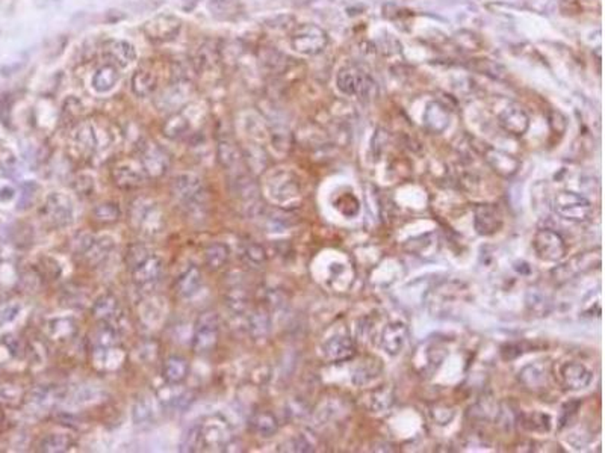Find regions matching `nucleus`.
Wrapping results in <instances>:
<instances>
[{
    "instance_id": "33",
    "label": "nucleus",
    "mask_w": 605,
    "mask_h": 453,
    "mask_svg": "<svg viewBox=\"0 0 605 453\" xmlns=\"http://www.w3.org/2000/svg\"><path fill=\"white\" fill-rule=\"evenodd\" d=\"M519 381L524 384L525 389H528V390L541 391L545 389L546 376L541 367L536 366V364H529V366H525L519 372Z\"/></svg>"
},
{
    "instance_id": "24",
    "label": "nucleus",
    "mask_w": 605,
    "mask_h": 453,
    "mask_svg": "<svg viewBox=\"0 0 605 453\" xmlns=\"http://www.w3.org/2000/svg\"><path fill=\"white\" fill-rule=\"evenodd\" d=\"M114 250V239L111 236H100L93 239L88 250L82 254V257L89 266H97L107 259V255Z\"/></svg>"
},
{
    "instance_id": "15",
    "label": "nucleus",
    "mask_w": 605,
    "mask_h": 453,
    "mask_svg": "<svg viewBox=\"0 0 605 453\" xmlns=\"http://www.w3.org/2000/svg\"><path fill=\"white\" fill-rule=\"evenodd\" d=\"M407 337L409 329L403 322L389 324L381 334V349L391 357L400 355L405 343H407Z\"/></svg>"
},
{
    "instance_id": "19",
    "label": "nucleus",
    "mask_w": 605,
    "mask_h": 453,
    "mask_svg": "<svg viewBox=\"0 0 605 453\" xmlns=\"http://www.w3.org/2000/svg\"><path fill=\"white\" fill-rule=\"evenodd\" d=\"M111 177L117 187L123 191H132L143 185L144 171H139L130 163H120L111 171Z\"/></svg>"
},
{
    "instance_id": "27",
    "label": "nucleus",
    "mask_w": 605,
    "mask_h": 453,
    "mask_svg": "<svg viewBox=\"0 0 605 453\" xmlns=\"http://www.w3.org/2000/svg\"><path fill=\"white\" fill-rule=\"evenodd\" d=\"M157 86V76L152 68L141 67L132 76V91L138 97H148Z\"/></svg>"
},
{
    "instance_id": "49",
    "label": "nucleus",
    "mask_w": 605,
    "mask_h": 453,
    "mask_svg": "<svg viewBox=\"0 0 605 453\" xmlns=\"http://www.w3.org/2000/svg\"><path fill=\"white\" fill-rule=\"evenodd\" d=\"M288 450H292V452H313L315 447H313V444L308 440V436L301 434V435L295 436L294 440L289 441V449Z\"/></svg>"
},
{
    "instance_id": "12",
    "label": "nucleus",
    "mask_w": 605,
    "mask_h": 453,
    "mask_svg": "<svg viewBox=\"0 0 605 453\" xmlns=\"http://www.w3.org/2000/svg\"><path fill=\"white\" fill-rule=\"evenodd\" d=\"M162 260L155 254H150L146 260L130 270L132 279L138 287H148L159 281L162 275Z\"/></svg>"
},
{
    "instance_id": "4",
    "label": "nucleus",
    "mask_w": 605,
    "mask_h": 453,
    "mask_svg": "<svg viewBox=\"0 0 605 453\" xmlns=\"http://www.w3.org/2000/svg\"><path fill=\"white\" fill-rule=\"evenodd\" d=\"M41 215L52 228H65L69 227L74 218V207L73 201L69 195L62 192H52L47 195V198L41 209Z\"/></svg>"
},
{
    "instance_id": "31",
    "label": "nucleus",
    "mask_w": 605,
    "mask_h": 453,
    "mask_svg": "<svg viewBox=\"0 0 605 453\" xmlns=\"http://www.w3.org/2000/svg\"><path fill=\"white\" fill-rule=\"evenodd\" d=\"M229 257L230 250L226 243L213 242L204 250V263L211 270H221L227 265Z\"/></svg>"
},
{
    "instance_id": "32",
    "label": "nucleus",
    "mask_w": 605,
    "mask_h": 453,
    "mask_svg": "<svg viewBox=\"0 0 605 453\" xmlns=\"http://www.w3.org/2000/svg\"><path fill=\"white\" fill-rule=\"evenodd\" d=\"M119 80V67L112 64H105L98 68L93 76V88L97 93H107L111 91Z\"/></svg>"
},
{
    "instance_id": "38",
    "label": "nucleus",
    "mask_w": 605,
    "mask_h": 453,
    "mask_svg": "<svg viewBox=\"0 0 605 453\" xmlns=\"http://www.w3.org/2000/svg\"><path fill=\"white\" fill-rule=\"evenodd\" d=\"M394 403V393L389 387H381L371 394L369 408L372 413H385L386 409L392 407Z\"/></svg>"
},
{
    "instance_id": "46",
    "label": "nucleus",
    "mask_w": 605,
    "mask_h": 453,
    "mask_svg": "<svg viewBox=\"0 0 605 453\" xmlns=\"http://www.w3.org/2000/svg\"><path fill=\"white\" fill-rule=\"evenodd\" d=\"M455 416V411L450 405H436L432 408V417L437 425H448Z\"/></svg>"
},
{
    "instance_id": "21",
    "label": "nucleus",
    "mask_w": 605,
    "mask_h": 453,
    "mask_svg": "<svg viewBox=\"0 0 605 453\" xmlns=\"http://www.w3.org/2000/svg\"><path fill=\"white\" fill-rule=\"evenodd\" d=\"M300 194L297 181L289 176H279L271 180L270 183V196L276 203H286L297 198Z\"/></svg>"
},
{
    "instance_id": "5",
    "label": "nucleus",
    "mask_w": 605,
    "mask_h": 453,
    "mask_svg": "<svg viewBox=\"0 0 605 453\" xmlns=\"http://www.w3.org/2000/svg\"><path fill=\"white\" fill-rule=\"evenodd\" d=\"M533 250L543 261H560L566 257L568 246L560 233L550 228H542L533 237Z\"/></svg>"
},
{
    "instance_id": "29",
    "label": "nucleus",
    "mask_w": 605,
    "mask_h": 453,
    "mask_svg": "<svg viewBox=\"0 0 605 453\" xmlns=\"http://www.w3.org/2000/svg\"><path fill=\"white\" fill-rule=\"evenodd\" d=\"M519 423L528 432L545 434L551 431L552 420L550 414L541 413V411H532V413H520Z\"/></svg>"
},
{
    "instance_id": "47",
    "label": "nucleus",
    "mask_w": 605,
    "mask_h": 453,
    "mask_svg": "<svg viewBox=\"0 0 605 453\" xmlns=\"http://www.w3.org/2000/svg\"><path fill=\"white\" fill-rule=\"evenodd\" d=\"M43 261V272L44 275L49 277L51 279H58L62 274V268L60 265V261L53 257H46L41 260Z\"/></svg>"
},
{
    "instance_id": "10",
    "label": "nucleus",
    "mask_w": 605,
    "mask_h": 453,
    "mask_svg": "<svg viewBox=\"0 0 605 453\" xmlns=\"http://www.w3.org/2000/svg\"><path fill=\"white\" fill-rule=\"evenodd\" d=\"M200 429H202V449L225 447L226 450V447H229L231 436H230L229 426L222 422V420L212 418L209 422L200 423Z\"/></svg>"
},
{
    "instance_id": "8",
    "label": "nucleus",
    "mask_w": 605,
    "mask_h": 453,
    "mask_svg": "<svg viewBox=\"0 0 605 453\" xmlns=\"http://www.w3.org/2000/svg\"><path fill=\"white\" fill-rule=\"evenodd\" d=\"M139 165L148 177H161L168 168V156L155 142H147L139 148Z\"/></svg>"
},
{
    "instance_id": "18",
    "label": "nucleus",
    "mask_w": 605,
    "mask_h": 453,
    "mask_svg": "<svg viewBox=\"0 0 605 453\" xmlns=\"http://www.w3.org/2000/svg\"><path fill=\"white\" fill-rule=\"evenodd\" d=\"M46 333L56 343H67L78 335V324L73 317H52L47 320Z\"/></svg>"
},
{
    "instance_id": "44",
    "label": "nucleus",
    "mask_w": 605,
    "mask_h": 453,
    "mask_svg": "<svg viewBox=\"0 0 605 453\" xmlns=\"http://www.w3.org/2000/svg\"><path fill=\"white\" fill-rule=\"evenodd\" d=\"M184 449L186 452H197L202 450V429H200V423H197L194 426H191L188 432L185 434L184 438Z\"/></svg>"
},
{
    "instance_id": "39",
    "label": "nucleus",
    "mask_w": 605,
    "mask_h": 453,
    "mask_svg": "<svg viewBox=\"0 0 605 453\" xmlns=\"http://www.w3.org/2000/svg\"><path fill=\"white\" fill-rule=\"evenodd\" d=\"M527 307L529 308V311L536 313L537 316H548L551 313V308H552L548 296L541 293V292H537V290L528 292Z\"/></svg>"
},
{
    "instance_id": "37",
    "label": "nucleus",
    "mask_w": 605,
    "mask_h": 453,
    "mask_svg": "<svg viewBox=\"0 0 605 453\" xmlns=\"http://www.w3.org/2000/svg\"><path fill=\"white\" fill-rule=\"evenodd\" d=\"M217 156H218V162L222 168L230 169L234 168L235 165L239 160V151L238 148L235 147V144L229 141V139H222L218 144V150H217Z\"/></svg>"
},
{
    "instance_id": "3",
    "label": "nucleus",
    "mask_w": 605,
    "mask_h": 453,
    "mask_svg": "<svg viewBox=\"0 0 605 453\" xmlns=\"http://www.w3.org/2000/svg\"><path fill=\"white\" fill-rule=\"evenodd\" d=\"M554 210L563 219L570 222H586L592 216L593 205L584 195L563 191L555 195Z\"/></svg>"
},
{
    "instance_id": "28",
    "label": "nucleus",
    "mask_w": 605,
    "mask_h": 453,
    "mask_svg": "<svg viewBox=\"0 0 605 453\" xmlns=\"http://www.w3.org/2000/svg\"><path fill=\"white\" fill-rule=\"evenodd\" d=\"M247 331L254 340L265 339L271 331V317L267 310L258 308L254 310L247 320Z\"/></svg>"
},
{
    "instance_id": "22",
    "label": "nucleus",
    "mask_w": 605,
    "mask_h": 453,
    "mask_svg": "<svg viewBox=\"0 0 605 453\" xmlns=\"http://www.w3.org/2000/svg\"><path fill=\"white\" fill-rule=\"evenodd\" d=\"M203 284V277L202 272L198 270L195 266L186 269L184 274H182L177 279H176V286H174V290L180 296V298H193L194 295L198 293L200 290V287Z\"/></svg>"
},
{
    "instance_id": "9",
    "label": "nucleus",
    "mask_w": 605,
    "mask_h": 453,
    "mask_svg": "<svg viewBox=\"0 0 605 453\" xmlns=\"http://www.w3.org/2000/svg\"><path fill=\"white\" fill-rule=\"evenodd\" d=\"M559 376L563 387L572 391H579L587 389L593 380V373L581 362H563L559 369Z\"/></svg>"
},
{
    "instance_id": "30",
    "label": "nucleus",
    "mask_w": 605,
    "mask_h": 453,
    "mask_svg": "<svg viewBox=\"0 0 605 453\" xmlns=\"http://www.w3.org/2000/svg\"><path fill=\"white\" fill-rule=\"evenodd\" d=\"M250 427L254 434L263 436V438H270L279 431V422L276 416L270 411H261L250 418Z\"/></svg>"
},
{
    "instance_id": "11",
    "label": "nucleus",
    "mask_w": 605,
    "mask_h": 453,
    "mask_svg": "<svg viewBox=\"0 0 605 453\" xmlns=\"http://www.w3.org/2000/svg\"><path fill=\"white\" fill-rule=\"evenodd\" d=\"M502 215L495 204L478 205L474 216V227L478 234L492 236L502 228Z\"/></svg>"
},
{
    "instance_id": "1",
    "label": "nucleus",
    "mask_w": 605,
    "mask_h": 453,
    "mask_svg": "<svg viewBox=\"0 0 605 453\" xmlns=\"http://www.w3.org/2000/svg\"><path fill=\"white\" fill-rule=\"evenodd\" d=\"M171 194L188 215H203L208 194L202 178L194 174H179L171 181Z\"/></svg>"
},
{
    "instance_id": "17",
    "label": "nucleus",
    "mask_w": 605,
    "mask_h": 453,
    "mask_svg": "<svg viewBox=\"0 0 605 453\" xmlns=\"http://www.w3.org/2000/svg\"><path fill=\"white\" fill-rule=\"evenodd\" d=\"M595 260H601L599 254H595V252L578 254L577 257H574L570 261L565 263V265L554 270V274L557 275L555 279H559V281H568V279H570L572 277L583 274L586 270H590L593 269Z\"/></svg>"
},
{
    "instance_id": "13",
    "label": "nucleus",
    "mask_w": 605,
    "mask_h": 453,
    "mask_svg": "<svg viewBox=\"0 0 605 453\" xmlns=\"http://www.w3.org/2000/svg\"><path fill=\"white\" fill-rule=\"evenodd\" d=\"M93 317L102 324L115 325L121 319V306L117 296L112 293H103L94 301L91 307Z\"/></svg>"
},
{
    "instance_id": "45",
    "label": "nucleus",
    "mask_w": 605,
    "mask_h": 453,
    "mask_svg": "<svg viewBox=\"0 0 605 453\" xmlns=\"http://www.w3.org/2000/svg\"><path fill=\"white\" fill-rule=\"evenodd\" d=\"M153 417V411H152V405L150 402H148L146 398L138 399L135 407H134V420L137 425L141 423H147L148 420H152Z\"/></svg>"
},
{
    "instance_id": "40",
    "label": "nucleus",
    "mask_w": 605,
    "mask_h": 453,
    "mask_svg": "<svg viewBox=\"0 0 605 453\" xmlns=\"http://www.w3.org/2000/svg\"><path fill=\"white\" fill-rule=\"evenodd\" d=\"M188 130H189L188 120L184 117V115L176 113V115H173L171 118H168L167 122H165L164 135L171 138V139H177V138H182L184 135H186Z\"/></svg>"
},
{
    "instance_id": "20",
    "label": "nucleus",
    "mask_w": 605,
    "mask_h": 453,
    "mask_svg": "<svg viewBox=\"0 0 605 453\" xmlns=\"http://www.w3.org/2000/svg\"><path fill=\"white\" fill-rule=\"evenodd\" d=\"M218 62H220V50L218 47L215 46L213 41H204V43L197 48L195 55L193 56V61H191L194 71L198 74L215 68Z\"/></svg>"
},
{
    "instance_id": "43",
    "label": "nucleus",
    "mask_w": 605,
    "mask_h": 453,
    "mask_svg": "<svg viewBox=\"0 0 605 453\" xmlns=\"http://www.w3.org/2000/svg\"><path fill=\"white\" fill-rule=\"evenodd\" d=\"M152 252L148 251L147 246L144 243H134L130 245L128 248V254H126V265L129 268V270L134 269L135 266H138L141 261L146 260L148 255Z\"/></svg>"
},
{
    "instance_id": "6",
    "label": "nucleus",
    "mask_w": 605,
    "mask_h": 453,
    "mask_svg": "<svg viewBox=\"0 0 605 453\" xmlns=\"http://www.w3.org/2000/svg\"><path fill=\"white\" fill-rule=\"evenodd\" d=\"M220 337V317L215 311H206L198 317L193 349L197 353H209L217 348Z\"/></svg>"
},
{
    "instance_id": "42",
    "label": "nucleus",
    "mask_w": 605,
    "mask_h": 453,
    "mask_svg": "<svg viewBox=\"0 0 605 453\" xmlns=\"http://www.w3.org/2000/svg\"><path fill=\"white\" fill-rule=\"evenodd\" d=\"M243 257L247 263H250V265L262 266L265 260H267V252H265L262 245L256 242H248L245 243L243 250Z\"/></svg>"
},
{
    "instance_id": "41",
    "label": "nucleus",
    "mask_w": 605,
    "mask_h": 453,
    "mask_svg": "<svg viewBox=\"0 0 605 453\" xmlns=\"http://www.w3.org/2000/svg\"><path fill=\"white\" fill-rule=\"evenodd\" d=\"M93 213H94V218L98 222H105V224H109V222L119 221L120 216H121V212H120L119 204L117 203H112V201H106V203L98 204L97 207L93 210Z\"/></svg>"
},
{
    "instance_id": "23",
    "label": "nucleus",
    "mask_w": 605,
    "mask_h": 453,
    "mask_svg": "<svg viewBox=\"0 0 605 453\" xmlns=\"http://www.w3.org/2000/svg\"><path fill=\"white\" fill-rule=\"evenodd\" d=\"M189 375V364L184 357L171 355L164 362L162 376L170 385H180Z\"/></svg>"
},
{
    "instance_id": "2",
    "label": "nucleus",
    "mask_w": 605,
    "mask_h": 453,
    "mask_svg": "<svg viewBox=\"0 0 605 453\" xmlns=\"http://www.w3.org/2000/svg\"><path fill=\"white\" fill-rule=\"evenodd\" d=\"M130 222L139 233L153 236L162 232L164 215L153 200L137 198L130 205Z\"/></svg>"
},
{
    "instance_id": "48",
    "label": "nucleus",
    "mask_w": 605,
    "mask_h": 453,
    "mask_svg": "<svg viewBox=\"0 0 605 453\" xmlns=\"http://www.w3.org/2000/svg\"><path fill=\"white\" fill-rule=\"evenodd\" d=\"M74 189H76L79 195H91V192L94 191V178L87 174L79 176L76 181H74Z\"/></svg>"
},
{
    "instance_id": "16",
    "label": "nucleus",
    "mask_w": 605,
    "mask_h": 453,
    "mask_svg": "<svg viewBox=\"0 0 605 453\" xmlns=\"http://www.w3.org/2000/svg\"><path fill=\"white\" fill-rule=\"evenodd\" d=\"M103 56L107 64L115 67H128L130 62L135 61L137 53L132 44L121 39H109L103 44Z\"/></svg>"
},
{
    "instance_id": "26",
    "label": "nucleus",
    "mask_w": 605,
    "mask_h": 453,
    "mask_svg": "<svg viewBox=\"0 0 605 453\" xmlns=\"http://www.w3.org/2000/svg\"><path fill=\"white\" fill-rule=\"evenodd\" d=\"M119 343V329L115 325L111 324H102L98 325L94 333L91 334V346L93 351H105L115 348Z\"/></svg>"
},
{
    "instance_id": "36",
    "label": "nucleus",
    "mask_w": 605,
    "mask_h": 453,
    "mask_svg": "<svg viewBox=\"0 0 605 453\" xmlns=\"http://www.w3.org/2000/svg\"><path fill=\"white\" fill-rule=\"evenodd\" d=\"M208 6L217 20H230L238 14L239 0H209Z\"/></svg>"
},
{
    "instance_id": "25",
    "label": "nucleus",
    "mask_w": 605,
    "mask_h": 453,
    "mask_svg": "<svg viewBox=\"0 0 605 453\" xmlns=\"http://www.w3.org/2000/svg\"><path fill=\"white\" fill-rule=\"evenodd\" d=\"M74 139H76V144L80 147V150L85 153H94L102 147L97 127L91 121H84L78 126L76 131H74Z\"/></svg>"
},
{
    "instance_id": "35",
    "label": "nucleus",
    "mask_w": 605,
    "mask_h": 453,
    "mask_svg": "<svg viewBox=\"0 0 605 453\" xmlns=\"http://www.w3.org/2000/svg\"><path fill=\"white\" fill-rule=\"evenodd\" d=\"M380 372H381L380 361L374 360V358H369L365 362H362V364L356 369L354 376H353V382L356 385H367L372 380H376Z\"/></svg>"
},
{
    "instance_id": "7",
    "label": "nucleus",
    "mask_w": 605,
    "mask_h": 453,
    "mask_svg": "<svg viewBox=\"0 0 605 453\" xmlns=\"http://www.w3.org/2000/svg\"><path fill=\"white\" fill-rule=\"evenodd\" d=\"M180 28L182 24L177 17L170 14H159L146 21L143 30L155 43H165V41H171L176 38L180 32Z\"/></svg>"
},
{
    "instance_id": "14",
    "label": "nucleus",
    "mask_w": 605,
    "mask_h": 453,
    "mask_svg": "<svg viewBox=\"0 0 605 453\" xmlns=\"http://www.w3.org/2000/svg\"><path fill=\"white\" fill-rule=\"evenodd\" d=\"M356 344L348 335H335L322 344V357L331 362H344L354 358Z\"/></svg>"
},
{
    "instance_id": "34",
    "label": "nucleus",
    "mask_w": 605,
    "mask_h": 453,
    "mask_svg": "<svg viewBox=\"0 0 605 453\" xmlns=\"http://www.w3.org/2000/svg\"><path fill=\"white\" fill-rule=\"evenodd\" d=\"M74 446V440L67 434H49L40 443L41 452L61 453L67 452Z\"/></svg>"
}]
</instances>
